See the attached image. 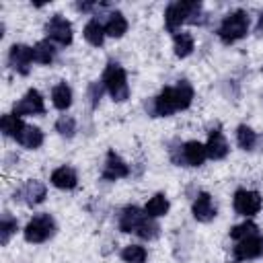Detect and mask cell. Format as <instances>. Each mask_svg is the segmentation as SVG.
<instances>
[{
	"instance_id": "cell-19",
	"label": "cell",
	"mask_w": 263,
	"mask_h": 263,
	"mask_svg": "<svg viewBox=\"0 0 263 263\" xmlns=\"http://www.w3.org/2000/svg\"><path fill=\"white\" fill-rule=\"evenodd\" d=\"M51 101H53V107L60 109V111H66L70 105H72V90L66 82H60L53 86L51 90Z\"/></svg>"
},
{
	"instance_id": "cell-6",
	"label": "cell",
	"mask_w": 263,
	"mask_h": 263,
	"mask_svg": "<svg viewBox=\"0 0 263 263\" xmlns=\"http://www.w3.org/2000/svg\"><path fill=\"white\" fill-rule=\"evenodd\" d=\"M12 113H14L16 117H21V115H35V113H45V105H43L41 92L35 90V88L27 90V95H25L18 103H14Z\"/></svg>"
},
{
	"instance_id": "cell-21",
	"label": "cell",
	"mask_w": 263,
	"mask_h": 263,
	"mask_svg": "<svg viewBox=\"0 0 263 263\" xmlns=\"http://www.w3.org/2000/svg\"><path fill=\"white\" fill-rule=\"evenodd\" d=\"M0 127H2V134H4V136L18 138V134H21L23 127H25V123H23L21 117H16L14 113H6V115H2V119H0Z\"/></svg>"
},
{
	"instance_id": "cell-3",
	"label": "cell",
	"mask_w": 263,
	"mask_h": 263,
	"mask_svg": "<svg viewBox=\"0 0 263 263\" xmlns=\"http://www.w3.org/2000/svg\"><path fill=\"white\" fill-rule=\"evenodd\" d=\"M249 31V14L245 10H232L230 14H226L218 27V37L222 39V43H234L238 39H242Z\"/></svg>"
},
{
	"instance_id": "cell-8",
	"label": "cell",
	"mask_w": 263,
	"mask_h": 263,
	"mask_svg": "<svg viewBox=\"0 0 263 263\" xmlns=\"http://www.w3.org/2000/svg\"><path fill=\"white\" fill-rule=\"evenodd\" d=\"M45 33H47V37L51 41H55L60 45H70L72 43V25L64 16H60V14H55L45 25Z\"/></svg>"
},
{
	"instance_id": "cell-28",
	"label": "cell",
	"mask_w": 263,
	"mask_h": 263,
	"mask_svg": "<svg viewBox=\"0 0 263 263\" xmlns=\"http://www.w3.org/2000/svg\"><path fill=\"white\" fill-rule=\"evenodd\" d=\"M121 259L125 263H144L146 261V249L140 245H129L121 251Z\"/></svg>"
},
{
	"instance_id": "cell-17",
	"label": "cell",
	"mask_w": 263,
	"mask_h": 263,
	"mask_svg": "<svg viewBox=\"0 0 263 263\" xmlns=\"http://www.w3.org/2000/svg\"><path fill=\"white\" fill-rule=\"evenodd\" d=\"M51 183L58 187V189H74L76 183H78V177H76V171L72 166H60L51 173Z\"/></svg>"
},
{
	"instance_id": "cell-20",
	"label": "cell",
	"mask_w": 263,
	"mask_h": 263,
	"mask_svg": "<svg viewBox=\"0 0 263 263\" xmlns=\"http://www.w3.org/2000/svg\"><path fill=\"white\" fill-rule=\"evenodd\" d=\"M125 31H127L125 16L121 12H111L109 14V21L105 25V35H109V37H121Z\"/></svg>"
},
{
	"instance_id": "cell-18",
	"label": "cell",
	"mask_w": 263,
	"mask_h": 263,
	"mask_svg": "<svg viewBox=\"0 0 263 263\" xmlns=\"http://www.w3.org/2000/svg\"><path fill=\"white\" fill-rule=\"evenodd\" d=\"M16 142L21 146H25V148H31V150L33 148H39L43 144V132L39 127H35V125H25L23 132L18 134Z\"/></svg>"
},
{
	"instance_id": "cell-12",
	"label": "cell",
	"mask_w": 263,
	"mask_h": 263,
	"mask_svg": "<svg viewBox=\"0 0 263 263\" xmlns=\"http://www.w3.org/2000/svg\"><path fill=\"white\" fill-rule=\"evenodd\" d=\"M205 158H208V150H205V146L201 142L191 140V142H185L183 144V148H181V160L185 164L199 166V164H203Z\"/></svg>"
},
{
	"instance_id": "cell-30",
	"label": "cell",
	"mask_w": 263,
	"mask_h": 263,
	"mask_svg": "<svg viewBox=\"0 0 263 263\" xmlns=\"http://www.w3.org/2000/svg\"><path fill=\"white\" fill-rule=\"evenodd\" d=\"M158 230H160V226H158L152 218H146V220L142 222V226L136 230V234H138L140 238H144V240H152V238L158 236Z\"/></svg>"
},
{
	"instance_id": "cell-26",
	"label": "cell",
	"mask_w": 263,
	"mask_h": 263,
	"mask_svg": "<svg viewBox=\"0 0 263 263\" xmlns=\"http://www.w3.org/2000/svg\"><path fill=\"white\" fill-rule=\"evenodd\" d=\"M255 234H259V228H257V224L251 222V220H247V222H242V224H238V226H234V228L230 230V236H232L234 240H245V238L255 236Z\"/></svg>"
},
{
	"instance_id": "cell-5",
	"label": "cell",
	"mask_w": 263,
	"mask_h": 263,
	"mask_svg": "<svg viewBox=\"0 0 263 263\" xmlns=\"http://www.w3.org/2000/svg\"><path fill=\"white\" fill-rule=\"evenodd\" d=\"M55 232V222L49 214H37L25 226V240L27 242H45Z\"/></svg>"
},
{
	"instance_id": "cell-4",
	"label": "cell",
	"mask_w": 263,
	"mask_h": 263,
	"mask_svg": "<svg viewBox=\"0 0 263 263\" xmlns=\"http://www.w3.org/2000/svg\"><path fill=\"white\" fill-rule=\"evenodd\" d=\"M103 84L109 90V95L113 97V101H117V103H123L129 97L125 70L119 64H115V62H109L107 64V68L103 72Z\"/></svg>"
},
{
	"instance_id": "cell-1",
	"label": "cell",
	"mask_w": 263,
	"mask_h": 263,
	"mask_svg": "<svg viewBox=\"0 0 263 263\" xmlns=\"http://www.w3.org/2000/svg\"><path fill=\"white\" fill-rule=\"evenodd\" d=\"M191 99H193V88L189 82L181 80L177 86H166L156 99H154V115H160V117H166L179 109H187L191 105Z\"/></svg>"
},
{
	"instance_id": "cell-22",
	"label": "cell",
	"mask_w": 263,
	"mask_h": 263,
	"mask_svg": "<svg viewBox=\"0 0 263 263\" xmlns=\"http://www.w3.org/2000/svg\"><path fill=\"white\" fill-rule=\"evenodd\" d=\"M144 212H146V216H148V218L164 216V214L168 212V199H166L162 193H156L154 197H150V201L146 203Z\"/></svg>"
},
{
	"instance_id": "cell-24",
	"label": "cell",
	"mask_w": 263,
	"mask_h": 263,
	"mask_svg": "<svg viewBox=\"0 0 263 263\" xmlns=\"http://www.w3.org/2000/svg\"><path fill=\"white\" fill-rule=\"evenodd\" d=\"M33 58H35V62H39V64H51L53 58H55V49H53L51 41H49V39H43V41L35 43V47H33Z\"/></svg>"
},
{
	"instance_id": "cell-33",
	"label": "cell",
	"mask_w": 263,
	"mask_h": 263,
	"mask_svg": "<svg viewBox=\"0 0 263 263\" xmlns=\"http://www.w3.org/2000/svg\"><path fill=\"white\" fill-rule=\"evenodd\" d=\"M257 33H263V10L259 14V23H257Z\"/></svg>"
},
{
	"instance_id": "cell-11",
	"label": "cell",
	"mask_w": 263,
	"mask_h": 263,
	"mask_svg": "<svg viewBox=\"0 0 263 263\" xmlns=\"http://www.w3.org/2000/svg\"><path fill=\"white\" fill-rule=\"evenodd\" d=\"M263 253V238L259 234L249 236L245 240H238V245L234 247V257L236 261H247V259H257Z\"/></svg>"
},
{
	"instance_id": "cell-14",
	"label": "cell",
	"mask_w": 263,
	"mask_h": 263,
	"mask_svg": "<svg viewBox=\"0 0 263 263\" xmlns=\"http://www.w3.org/2000/svg\"><path fill=\"white\" fill-rule=\"evenodd\" d=\"M146 212H142L138 205H127L123 212H121V218H119V228L123 232H136L142 222L146 220Z\"/></svg>"
},
{
	"instance_id": "cell-7",
	"label": "cell",
	"mask_w": 263,
	"mask_h": 263,
	"mask_svg": "<svg viewBox=\"0 0 263 263\" xmlns=\"http://www.w3.org/2000/svg\"><path fill=\"white\" fill-rule=\"evenodd\" d=\"M234 210L240 216H253L261 210V195L257 191H247V189H238L234 193Z\"/></svg>"
},
{
	"instance_id": "cell-31",
	"label": "cell",
	"mask_w": 263,
	"mask_h": 263,
	"mask_svg": "<svg viewBox=\"0 0 263 263\" xmlns=\"http://www.w3.org/2000/svg\"><path fill=\"white\" fill-rule=\"evenodd\" d=\"M55 132L64 138H72L74 132H76V121L70 117V115H62L58 121H55Z\"/></svg>"
},
{
	"instance_id": "cell-27",
	"label": "cell",
	"mask_w": 263,
	"mask_h": 263,
	"mask_svg": "<svg viewBox=\"0 0 263 263\" xmlns=\"http://www.w3.org/2000/svg\"><path fill=\"white\" fill-rule=\"evenodd\" d=\"M236 142H238L240 148L251 150L255 146V142H257V134L249 125H238V129H236Z\"/></svg>"
},
{
	"instance_id": "cell-29",
	"label": "cell",
	"mask_w": 263,
	"mask_h": 263,
	"mask_svg": "<svg viewBox=\"0 0 263 263\" xmlns=\"http://www.w3.org/2000/svg\"><path fill=\"white\" fill-rule=\"evenodd\" d=\"M14 232H16V220L10 218L8 214H4L2 220H0V242L2 245H8V240H10V236Z\"/></svg>"
},
{
	"instance_id": "cell-16",
	"label": "cell",
	"mask_w": 263,
	"mask_h": 263,
	"mask_svg": "<svg viewBox=\"0 0 263 263\" xmlns=\"http://www.w3.org/2000/svg\"><path fill=\"white\" fill-rule=\"evenodd\" d=\"M205 150H208V158H212V160H220V158H224L228 154V142H226V138L222 136L220 129H214L210 134Z\"/></svg>"
},
{
	"instance_id": "cell-15",
	"label": "cell",
	"mask_w": 263,
	"mask_h": 263,
	"mask_svg": "<svg viewBox=\"0 0 263 263\" xmlns=\"http://www.w3.org/2000/svg\"><path fill=\"white\" fill-rule=\"evenodd\" d=\"M193 216H195V220H199V222H210V220H214V216H216V205H214L210 193H199V195H197V199L193 201Z\"/></svg>"
},
{
	"instance_id": "cell-10",
	"label": "cell",
	"mask_w": 263,
	"mask_h": 263,
	"mask_svg": "<svg viewBox=\"0 0 263 263\" xmlns=\"http://www.w3.org/2000/svg\"><path fill=\"white\" fill-rule=\"evenodd\" d=\"M45 193H47V189H45V185L41 181H27L14 193V199L25 201L27 205H37V203H41L45 199Z\"/></svg>"
},
{
	"instance_id": "cell-13",
	"label": "cell",
	"mask_w": 263,
	"mask_h": 263,
	"mask_svg": "<svg viewBox=\"0 0 263 263\" xmlns=\"http://www.w3.org/2000/svg\"><path fill=\"white\" fill-rule=\"evenodd\" d=\"M127 175H129V166L111 150L107 154V160H105V166H103V179L115 181V179H123Z\"/></svg>"
},
{
	"instance_id": "cell-25",
	"label": "cell",
	"mask_w": 263,
	"mask_h": 263,
	"mask_svg": "<svg viewBox=\"0 0 263 263\" xmlns=\"http://www.w3.org/2000/svg\"><path fill=\"white\" fill-rule=\"evenodd\" d=\"M193 51V37L189 33H175V53L177 58H187Z\"/></svg>"
},
{
	"instance_id": "cell-2",
	"label": "cell",
	"mask_w": 263,
	"mask_h": 263,
	"mask_svg": "<svg viewBox=\"0 0 263 263\" xmlns=\"http://www.w3.org/2000/svg\"><path fill=\"white\" fill-rule=\"evenodd\" d=\"M199 12H201V4L199 2H173L166 6L164 10V23L168 31H177L181 27V23L189 21V23H199Z\"/></svg>"
},
{
	"instance_id": "cell-9",
	"label": "cell",
	"mask_w": 263,
	"mask_h": 263,
	"mask_svg": "<svg viewBox=\"0 0 263 263\" xmlns=\"http://www.w3.org/2000/svg\"><path fill=\"white\" fill-rule=\"evenodd\" d=\"M33 47L29 45H23V43H14L10 47V53H8V62L10 66L18 72V74H29V66L33 62Z\"/></svg>"
},
{
	"instance_id": "cell-23",
	"label": "cell",
	"mask_w": 263,
	"mask_h": 263,
	"mask_svg": "<svg viewBox=\"0 0 263 263\" xmlns=\"http://www.w3.org/2000/svg\"><path fill=\"white\" fill-rule=\"evenodd\" d=\"M84 39L90 45H103V41H105V27L97 18L88 21L86 27H84Z\"/></svg>"
},
{
	"instance_id": "cell-32",
	"label": "cell",
	"mask_w": 263,
	"mask_h": 263,
	"mask_svg": "<svg viewBox=\"0 0 263 263\" xmlns=\"http://www.w3.org/2000/svg\"><path fill=\"white\" fill-rule=\"evenodd\" d=\"M103 88H105L103 80H101V82H90V84H88V99H90V105H92V107L99 105V101H101V97H103Z\"/></svg>"
}]
</instances>
